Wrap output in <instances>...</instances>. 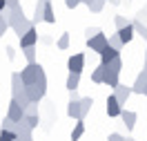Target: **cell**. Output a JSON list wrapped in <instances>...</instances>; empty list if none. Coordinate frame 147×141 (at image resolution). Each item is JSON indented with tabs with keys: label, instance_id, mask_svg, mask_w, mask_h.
Here are the masks:
<instances>
[{
	"label": "cell",
	"instance_id": "obj_32",
	"mask_svg": "<svg viewBox=\"0 0 147 141\" xmlns=\"http://www.w3.org/2000/svg\"><path fill=\"white\" fill-rule=\"evenodd\" d=\"M0 130H16V123L13 121H9V119H7V116H5V119H2V128H0Z\"/></svg>",
	"mask_w": 147,
	"mask_h": 141
},
{
	"label": "cell",
	"instance_id": "obj_2",
	"mask_svg": "<svg viewBox=\"0 0 147 141\" xmlns=\"http://www.w3.org/2000/svg\"><path fill=\"white\" fill-rule=\"evenodd\" d=\"M22 90H25V94H27V99L31 101V103H40V101L47 96V74L40 72V76H38L36 83L34 85H25Z\"/></svg>",
	"mask_w": 147,
	"mask_h": 141
},
{
	"label": "cell",
	"instance_id": "obj_47",
	"mask_svg": "<svg viewBox=\"0 0 147 141\" xmlns=\"http://www.w3.org/2000/svg\"><path fill=\"white\" fill-rule=\"evenodd\" d=\"M40 2H51V0H40Z\"/></svg>",
	"mask_w": 147,
	"mask_h": 141
},
{
	"label": "cell",
	"instance_id": "obj_14",
	"mask_svg": "<svg viewBox=\"0 0 147 141\" xmlns=\"http://www.w3.org/2000/svg\"><path fill=\"white\" fill-rule=\"evenodd\" d=\"M147 87V74L145 72H140V74L136 76V81H134V85H131V94H143Z\"/></svg>",
	"mask_w": 147,
	"mask_h": 141
},
{
	"label": "cell",
	"instance_id": "obj_34",
	"mask_svg": "<svg viewBox=\"0 0 147 141\" xmlns=\"http://www.w3.org/2000/svg\"><path fill=\"white\" fill-rule=\"evenodd\" d=\"M78 5H83V2H80V0H65V7H67V9H76Z\"/></svg>",
	"mask_w": 147,
	"mask_h": 141
},
{
	"label": "cell",
	"instance_id": "obj_6",
	"mask_svg": "<svg viewBox=\"0 0 147 141\" xmlns=\"http://www.w3.org/2000/svg\"><path fill=\"white\" fill-rule=\"evenodd\" d=\"M85 54H74V56L67 58V69L69 72H74V74H83V69H85Z\"/></svg>",
	"mask_w": 147,
	"mask_h": 141
},
{
	"label": "cell",
	"instance_id": "obj_23",
	"mask_svg": "<svg viewBox=\"0 0 147 141\" xmlns=\"http://www.w3.org/2000/svg\"><path fill=\"white\" fill-rule=\"evenodd\" d=\"M131 27H134V31H136V36H140V38H145V40H147V25H145V22L131 20Z\"/></svg>",
	"mask_w": 147,
	"mask_h": 141
},
{
	"label": "cell",
	"instance_id": "obj_19",
	"mask_svg": "<svg viewBox=\"0 0 147 141\" xmlns=\"http://www.w3.org/2000/svg\"><path fill=\"white\" fill-rule=\"evenodd\" d=\"M42 22H49V25L56 22V11L51 7V2H45V7H42Z\"/></svg>",
	"mask_w": 147,
	"mask_h": 141
},
{
	"label": "cell",
	"instance_id": "obj_36",
	"mask_svg": "<svg viewBox=\"0 0 147 141\" xmlns=\"http://www.w3.org/2000/svg\"><path fill=\"white\" fill-rule=\"evenodd\" d=\"M5 52H7V58H9V61H13V58H16V49H13V47H7Z\"/></svg>",
	"mask_w": 147,
	"mask_h": 141
},
{
	"label": "cell",
	"instance_id": "obj_31",
	"mask_svg": "<svg viewBox=\"0 0 147 141\" xmlns=\"http://www.w3.org/2000/svg\"><path fill=\"white\" fill-rule=\"evenodd\" d=\"M18 137H16V132L11 130H0V141H16Z\"/></svg>",
	"mask_w": 147,
	"mask_h": 141
},
{
	"label": "cell",
	"instance_id": "obj_7",
	"mask_svg": "<svg viewBox=\"0 0 147 141\" xmlns=\"http://www.w3.org/2000/svg\"><path fill=\"white\" fill-rule=\"evenodd\" d=\"M38 29L36 27H31V29H27L22 36H20V49H25V47H36L38 45Z\"/></svg>",
	"mask_w": 147,
	"mask_h": 141
},
{
	"label": "cell",
	"instance_id": "obj_20",
	"mask_svg": "<svg viewBox=\"0 0 147 141\" xmlns=\"http://www.w3.org/2000/svg\"><path fill=\"white\" fill-rule=\"evenodd\" d=\"M92 105H94V99H92V96H80V119H85V116L89 114Z\"/></svg>",
	"mask_w": 147,
	"mask_h": 141
},
{
	"label": "cell",
	"instance_id": "obj_33",
	"mask_svg": "<svg viewBox=\"0 0 147 141\" xmlns=\"http://www.w3.org/2000/svg\"><path fill=\"white\" fill-rule=\"evenodd\" d=\"M20 5V0H5V11H11Z\"/></svg>",
	"mask_w": 147,
	"mask_h": 141
},
{
	"label": "cell",
	"instance_id": "obj_43",
	"mask_svg": "<svg viewBox=\"0 0 147 141\" xmlns=\"http://www.w3.org/2000/svg\"><path fill=\"white\" fill-rule=\"evenodd\" d=\"M5 11V0H0V14Z\"/></svg>",
	"mask_w": 147,
	"mask_h": 141
},
{
	"label": "cell",
	"instance_id": "obj_26",
	"mask_svg": "<svg viewBox=\"0 0 147 141\" xmlns=\"http://www.w3.org/2000/svg\"><path fill=\"white\" fill-rule=\"evenodd\" d=\"M22 112H25V116H40V110H38V103H29L27 108L22 110Z\"/></svg>",
	"mask_w": 147,
	"mask_h": 141
},
{
	"label": "cell",
	"instance_id": "obj_12",
	"mask_svg": "<svg viewBox=\"0 0 147 141\" xmlns=\"http://www.w3.org/2000/svg\"><path fill=\"white\" fill-rule=\"evenodd\" d=\"M98 56H100V65H107V63H111L114 58H118V56H120V52L107 45V47H105V49L100 52V54H98Z\"/></svg>",
	"mask_w": 147,
	"mask_h": 141
},
{
	"label": "cell",
	"instance_id": "obj_3",
	"mask_svg": "<svg viewBox=\"0 0 147 141\" xmlns=\"http://www.w3.org/2000/svg\"><path fill=\"white\" fill-rule=\"evenodd\" d=\"M120 72H123V58H114L111 63L105 65V76H102V85H109L111 90L120 83Z\"/></svg>",
	"mask_w": 147,
	"mask_h": 141
},
{
	"label": "cell",
	"instance_id": "obj_44",
	"mask_svg": "<svg viewBox=\"0 0 147 141\" xmlns=\"http://www.w3.org/2000/svg\"><path fill=\"white\" fill-rule=\"evenodd\" d=\"M80 2H83V5H87V7H89V5H92L94 0H80Z\"/></svg>",
	"mask_w": 147,
	"mask_h": 141
},
{
	"label": "cell",
	"instance_id": "obj_48",
	"mask_svg": "<svg viewBox=\"0 0 147 141\" xmlns=\"http://www.w3.org/2000/svg\"><path fill=\"white\" fill-rule=\"evenodd\" d=\"M105 2H107V0H105Z\"/></svg>",
	"mask_w": 147,
	"mask_h": 141
},
{
	"label": "cell",
	"instance_id": "obj_28",
	"mask_svg": "<svg viewBox=\"0 0 147 141\" xmlns=\"http://www.w3.org/2000/svg\"><path fill=\"white\" fill-rule=\"evenodd\" d=\"M102 9H105V0H94L92 5H89V11H92V14H100Z\"/></svg>",
	"mask_w": 147,
	"mask_h": 141
},
{
	"label": "cell",
	"instance_id": "obj_29",
	"mask_svg": "<svg viewBox=\"0 0 147 141\" xmlns=\"http://www.w3.org/2000/svg\"><path fill=\"white\" fill-rule=\"evenodd\" d=\"M129 22H131V20H129V18H125V16H116V18H114V25H116V31H118V29H123V27H127Z\"/></svg>",
	"mask_w": 147,
	"mask_h": 141
},
{
	"label": "cell",
	"instance_id": "obj_38",
	"mask_svg": "<svg viewBox=\"0 0 147 141\" xmlns=\"http://www.w3.org/2000/svg\"><path fill=\"white\" fill-rule=\"evenodd\" d=\"M98 31H100L98 27H89V29H87V38H89V36H94V34H98Z\"/></svg>",
	"mask_w": 147,
	"mask_h": 141
},
{
	"label": "cell",
	"instance_id": "obj_45",
	"mask_svg": "<svg viewBox=\"0 0 147 141\" xmlns=\"http://www.w3.org/2000/svg\"><path fill=\"white\" fill-rule=\"evenodd\" d=\"M125 141H136V139H131V137H125Z\"/></svg>",
	"mask_w": 147,
	"mask_h": 141
},
{
	"label": "cell",
	"instance_id": "obj_1",
	"mask_svg": "<svg viewBox=\"0 0 147 141\" xmlns=\"http://www.w3.org/2000/svg\"><path fill=\"white\" fill-rule=\"evenodd\" d=\"M7 14V22H9V29H13V34L16 36H22L27 29H31L34 25H31V20L25 16V11H22V5H18L16 9H11V11H5Z\"/></svg>",
	"mask_w": 147,
	"mask_h": 141
},
{
	"label": "cell",
	"instance_id": "obj_22",
	"mask_svg": "<svg viewBox=\"0 0 147 141\" xmlns=\"http://www.w3.org/2000/svg\"><path fill=\"white\" fill-rule=\"evenodd\" d=\"M102 76H105V65H98L92 69V83H98V85H102Z\"/></svg>",
	"mask_w": 147,
	"mask_h": 141
},
{
	"label": "cell",
	"instance_id": "obj_24",
	"mask_svg": "<svg viewBox=\"0 0 147 141\" xmlns=\"http://www.w3.org/2000/svg\"><path fill=\"white\" fill-rule=\"evenodd\" d=\"M36 54H38L36 47H25V49H22V56H25L27 63H36Z\"/></svg>",
	"mask_w": 147,
	"mask_h": 141
},
{
	"label": "cell",
	"instance_id": "obj_42",
	"mask_svg": "<svg viewBox=\"0 0 147 141\" xmlns=\"http://www.w3.org/2000/svg\"><path fill=\"white\" fill-rule=\"evenodd\" d=\"M107 2H111V5H116V7H118V5L123 2V0H107Z\"/></svg>",
	"mask_w": 147,
	"mask_h": 141
},
{
	"label": "cell",
	"instance_id": "obj_15",
	"mask_svg": "<svg viewBox=\"0 0 147 141\" xmlns=\"http://www.w3.org/2000/svg\"><path fill=\"white\" fill-rule=\"evenodd\" d=\"M83 134H85V119H78V121L74 123V130H71V134H69V139L71 141H80Z\"/></svg>",
	"mask_w": 147,
	"mask_h": 141
},
{
	"label": "cell",
	"instance_id": "obj_11",
	"mask_svg": "<svg viewBox=\"0 0 147 141\" xmlns=\"http://www.w3.org/2000/svg\"><path fill=\"white\" fill-rule=\"evenodd\" d=\"M105 110H107V116H109V119H118L120 116V110H123V108H120V103L116 101L114 94L107 96V108H105Z\"/></svg>",
	"mask_w": 147,
	"mask_h": 141
},
{
	"label": "cell",
	"instance_id": "obj_40",
	"mask_svg": "<svg viewBox=\"0 0 147 141\" xmlns=\"http://www.w3.org/2000/svg\"><path fill=\"white\" fill-rule=\"evenodd\" d=\"M138 20H140V22H143V20H147V7L140 11V18H138Z\"/></svg>",
	"mask_w": 147,
	"mask_h": 141
},
{
	"label": "cell",
	"instance_id": "obj_25",
	"mask_svg": "<svg viewBox=\"0 0 147 141\" xmlns=\"http://www.w3.org/2000/svg\"><path fill=\"white\" fill-rule=\"evenodd\" d=\"M107 45H109V47H114V49H118V52L123 49V47H125L123 43H120L118 34H111V36H107Z\"/></svg>",
	"mask_w": 147,
	"mask_h": 141
},
{
	"label": "cell",
	"instance_id": "obj_17",
	"mask_svg": "<svg viewBox=\"0 0 147 141\" xmlns=\"http://www.w3.org/2000/svg\"><path fill=\"white\" fill-rule=\"evenodd\" d=\"M65 87H67V92L78 90V87H80V74H74V72H69V74H67V81H65Z\"/></svg>",
	"mask_w": 147,
	"mask_h": 141
},
{
	"label": "cell",
	"instance_id": "obj_13",
	"mask_svg": "<svg viewBox=\"0 0 147 141\" xmlns=\"http://www.w3.org/2000/svg\"><path fill=\"white\" fill-rule=\"evenodd\" d=\"M116 34H118V38H120V43H123V45H129V43L134 40V36H136V31H134V27H131V22H129L127 27L118 29Z\"/></svg>",
	"mask_w": 147,
	"mask_h": 141
},
{
	"label": "cell",
	"instance_id": "obj_8",
	"mask_svg": "<svg viewBox=\"0 0 147 141\" xmlns=\"http://www.w3.org/2000/svg\"><path fill=\"white\" fill-rule=\"evenodd\" d=\"M114 96H116V101L120 103V108H125V105H127V99L131 96V87L118 83L116 87H114Z\"/></svg>",
	"mask_w": 147,
	"mask_h": 141
},
{
	"label": "cell",
	"instance_id": "obj_46",
	"mask_svg": "<svg viewBox=\"0 0 147 141\" xmlns=\"http://www.w3.org/2000/svg\"><path fill=\"white\" fill-rule=\"evenodd\" d=\"M143 96H147V87H145V92H143Z\"/></svg>",
	"mask_w": 147,
	"mask_h": 141
},
{
	"label": "cell",
	"instance_id": "obj_4",
	"mask_svg": "<svg viewBox=\"0 0 147 141\" xmlns=\"http://www.w3.org/2000/svg\"><path fill=\"white\" fill-rule=\"evenodd\" d=\"M40 72H45L42 69V65L40 63H27L25 65V69H20V78H22V85H34L38 81V76H40Z\"/></svg>",
	"mask_w": 147,
	"mask_h": 141
},
{
	"label": "cell",
	"instance_id": "obj_16",
	"mask_svg": "<svg viewBox=\"0 0 147 141\" xmlns=\"http://www.w3.org/2000/svg\"><path fill=\"white\" fill-rule=\"evenodd\" d=\"M67 116L74 119V121H78L80 119V99L78 101H69L67 103Z\"/></svg>",
	"mask_w": 147,
	"mask_h": 141
},
{
	"label": "cell",
	"instance_id": "obj_41",
	"mask_svg": "<svg viewBox=\"0 0 147 141\" xmlns=\"http://www.w3.org/2000/svg\"><path fill=\"white\" fill-rule=\"evenodd\" d=\"M143 72L147 74V47H145V65H143Z\"/></svg>",
	"mask_w": 147,
	"mask_h": 141
},
{
	"label": "cell",
	"instance_id": "obj_35",
	"mask_svg": "<svg viewBox=\"0 0 147 141\" xmlns=\"http://www.w3.org/2000/svg\"><path fill=\"white\" fill-rule=\"evenodd\" d=\"M107 141H125V137H123L120 132H111L109 137H107Z\"/></svg>",
	"mask_w": 147,
	"mask_h": 141
},
{
	"label": "cell",
	"instance_id": "obj_21",
	"mask_svg": "<svg viewBox=\"0 0 147 141\" xmlns=\"http://www.w3.org/2000/svg\"><path fill=\"white\" fill-rule=\"evenodd\" d=\"M42 7H45V2H40V0H38L36 7H34V16H31V25H34V27L42 22Z\"/></svg>",
	"mask_w": 147,
	"mask_h": 141
},
{
	"label": "cell",
	"instance_id": "obj_18",
	"mask_svg": "<svg viewBox=\"0 0 147 141\" xmlns=\"http://www.w3.org/2000/svg\"><path fill=\"white\" fill-rule=\"evenodd\" d=\"M22 78H20V72H13L11 74V96H16V94L22 92Z\"/></svg>",
	"mask_w": 147,
	"mask_h": 141
},
{
	"label": "cell",
	"instance_id": "obj_10",
	"mask_svg": "<svg viewBox=\"0 0 147 141\" xmlns=\"http://www.w3.org/2000/svg\"><path fill=\"white\" fill-rule=\"evenodd\" d=\"M9 121H13V123H18V121H22V116H25V112H22V108H20L13 99L9 101V108H7V114H5Z\"/></svg>",
	"mask_w": 147,
	"mask_h": 141
},
{
	"label": "cell",
	"instance_id": "obj_39",
	"mask_svg": "<svg viewBox=\"0 0 147 141\" xmlns=\"http://www.w3.org/2000/svg\"><path fill=\"white\" fill-rule=\"evenodd\" d=\"M16 141H34V134H27V137H18Z\"/></svg>",
	"mask_w": 147,
	"mask_h": 141
},
{
	"label": "cell",
	"instance_id": "obj_5",
	"mask_svg": "<svg viewBox=\"0 0 147 141\" xmlns=\"http://www.w3.org/2000/svg\"><path fill=\"white\" fill-rule=\"evenodd\" d=\"M87 47H89L92 52H96V54H100L102 49L107 47V36H105L102 31H98V34L89 36V38H87Z\"/></svg>",
	"mask_w": 147,
	"mask_h": 141
},
{
	"label": "cell",
	"instance_id": "obj_30",
	"mask_svg": "<svg viewBox=\"0 0 147 141\" xmlns=\"http://www.w3.org/2000/svg\"><path fill=\"white\" fill-rule=\"evenodd\" d=\"M7 29H9V22H7V14L2 11V14H0V38L5 36V31H7Z\"/></svg>",
	"mask_w": 147,
	"mask_h": 141
},
{
	"label": "cell",
	"instance_id": "obj_9",
	"mask_svg": "<svg viewBox=\"0 0 147 141\" xmlns=\"http://www.w3.org/2000/svg\"><path fill=\"white\" fill-rule=\"evenodd\" d=\"M120 121H123V125L127 128V132H131L134 128H136V119H138V114L136 112H131V110H120V116H118Z\"/></svg>",
	"mask_w": 147,
	"mask_h": 141
},
{
	"label": "cell",
	"instance_id": "obj_37",
	"mask_svg": "<svg viewBox=\"0 0 147 141\" xmlns=\"http://www.w3.org/2000/svg\"><path fill=\"white\" fill-rule=\"evenodd\" d=\"M80 96H78V90H74V92H69V101H78Z\"/></svg>",
	"mask_w": 147,
	"mask_h": 141
},
{
	"label": "cell",
	"instance_id": "obj_27",
	"mask_svg": "<svg viewBox=\"0 0 147 141\" xmlns=\"http://www.w3.org/2000/svg\"><path fill=\"white\" fill-rule=\"evenodd\" d=\"M56 47H58V49H67V47H69V34H67V31L60 34V38L56 40Z\"/></svg>",
	"mask_w": 147,
	"mask_h": 141
}]
</instances>
